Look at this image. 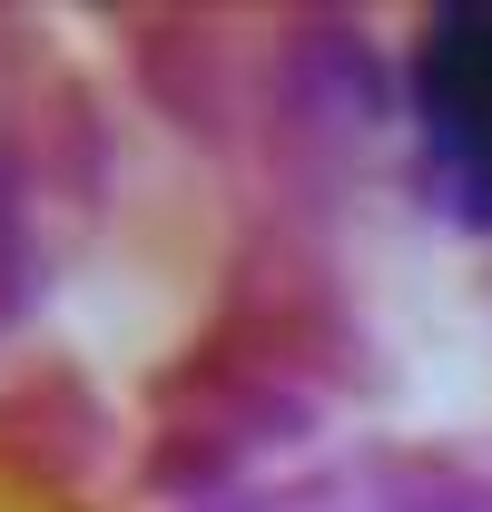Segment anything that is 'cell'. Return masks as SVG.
<instances>
[{
	"label": "cell",
	"mask_w": 492,
	"mask_h": 512,
	"mask_svg": "<svg viewBox=\"0 0 492 512\" xmlns=\"http://www.w3.org/2000/svg\"><path fill=\"white\" fill-rule=\"evenodd\" d=\"M414 119L433 178L463 217L492 227V0H443L414 40Z\"/></svg>",
	"instance_id": "obj_1"
}]
</instances>
